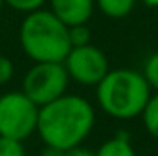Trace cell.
Here are the masks:
<instances>
[{"label":"cell","mask_w":158,"mask_h":156,"mask_svg":"<svg viewBox=\"0 0 158 156\" xmlns=\"http://www.w3.org/2000/svg\"><path fill=\"white\" fill-rule=\"evenodd\" d=\"M64 156H96V153H92V151H88V149L77 145V147H74V149L64 151Z\"/></svg>","instance_id":"obj_16"},{"label":"cell","mask_w":158,"mask_h":156,"mask_svg":"<svg viewBox=\"0 0 158 156\" xmlns=\"http://www.w3.org/2000/svg\"><path fill=\"white\" fill-rule=\"evenodd\" d=\"M142 121H143V127L145 130L155 138L158 140V92L156 94H151L145 109L142 110Z\"/></svg>","instance_id":"obj_10"},{"label":"cell","mask_w":158,"mask_h":156,"mask_svg":"<svg viewBox=\"0 0 158 156\" xmlns=\"http://www.w3.org/2000/svg\"><path fill=\"white\" fill-rule=\"evenodd\" d=\"M142 2L149 7H158V0H142Z\"/></svg>","instance_id":"obj_18"},{"label":"cell","mask_w":158,"mask_h":156,"mask_svg":"<svg viewBox=\"0 0 158 156\" xmlns=\"http://www.w3.org/2000/svg\"><path fill=\"white\" fill-rule=\"evenodd\" d=\"M37 119L39 107L22 90L0 96V136L24 142L37 132Z\"/></svg>","instance_id":"obj_4"},{"label":"cell","mask_w":158,"mask_h":156,"mask_svg":"<svg viewBox=\"0 0 158 156\" xmlns=\"http://www.w3.org/2000/svg\"><path fill=\"white\" fill-rule=\"evenodd\" d=\"M70 76L63 63H35L22 79V92L42 107L66 94Z\"/></svg>","instance_id":"obj_5"},{"label":"cell","mask_w":158,"mask_h":156,"mask_svg":"<svg viewBox=\"0 0 158 156\" xmlns=\"http://www.w3.org/2000/svg\"><path fill=\"white\" fill-rule=\"evenodd\" d=\"M50 11L64 22L68 28L76 24H86L94 13V0H48Z\"/></svg>","instance_id":"obj_7"},{"label":"cell","mask_w":158,"mask_h":156,"mask_svg":"<svg viewBox=\"0 0 158 156\" xmlns=\"http://www.w3.org/2000/svg\"><path fill=\"white\" fill-rule=\"evenodd\" d=\"M96 156H138V154H136V151L131 143L129 134L119 130L110 140H107L99 145V149L96 151Z\"/></svg>","instance_id":"obj_8"},{"label":"cell","mask_w":158,"mask_h":156,"mask_svg":"<svg viewBox=\"0 0 158 156\" xmlns=\"http://www.w3.org/2000/svg\"><path fill=\"white\" fill-rule=\"evenodd\" d=\"M44 2H48V0H4L6 6H9L11 9L20 11V13H30V11L40 9L44 6Z\"/></svg>","instance_id":"obj_14"},{"label":"cell","mask_w":158,"mask_h":156,"mask_svg":"<svg viewBox=\"0 0 158 156\" xmlns=\"http://www.w3.org/2000/svg\"><path fill=\"white\" fill-rule=\"evenodd\" d=\"M0 156H26V149L20 140L0 136Z\"/></svg>","instance_id":"obj_12"},{"label":"cell","mask_w":158,"mask_h":156,"mask_svg":"<svg viewBox=\"0 0 158 156\" xmlns=\"http://www.w3.org/2000/svg\"><path fill=\"white\" fill-rule=\"evenodd\" d=\"M63 64L70 79L77 81L79 84H85V86H96L110 70L107 55L94 44L72 48L68 55L64 57Z\"/></svg>","instance_id":"obj_6"},{"label":"cell","mask_w":158,"mask_h":156,"mask_svg":"<svg viewBox=\"0 0 158 156\" xmlns=\"http://www.w3.org/2000/svg\"><path fill=\"white\" fill-rule=\"evenodd\" d=\"M2 6H4V0H0V9H2Z\"/></svg>","instance_id":"obj_19"},{"label":"cell","mask_w":158,"mask_h":156,"mask_svg":"<svg viewBox=\"0 0 158 156\" xmlns=\"http://www.w3.org/2000/svg\"><path fill=\"white\" fill-rule=\"evenodd\" d=\"M68 37H70V44L72 48L76 46H85V44H90V30L86 24H76V26H70L68 28Z\"/></svg>","instance_id":"obj_13"},{"label":"cell","mask_w":158,"mask_h":156,"mask_svg":"<svg viewBox=\"0 0 158 156\" xmlns=\"http://www.w3.org/2000/svg\"><path fill=\"white\" fill-rule=\"evenodd\" d=\"M94 123L96 110L88 99L77 94H63L39 107L37 134L44 145L68 151L90 136Z\"/></svg>","instance_id":"obj_1"},{"label":"cell","mask_w":158,"mask_h":156,"mask_svg":"<svg viewBox=\"0 0 158 156\" xmlns=\"http://www.w3.org/2000/svg\"><path fill=\"white\" fill-rule=\"evenodd\" d=\"M151 86L142 72L131 68L109 70L96 84V99L101 110L114 119L140 116L151 97Z\"/></svg>","instance_id":"obj_3"},{"label":"cell","mask_w":158,"mask_h":156,"mask_svg":"<svg viewBox=\"0 0 158 156\" xmlns=\"http://www.w3.org/2000/svg\"><path fill=\"white\" fill-rule=\"evenodd\" d=\"M142 76L145 77L147 84L151 86V90H156L158 92V51L151 53V55L145 59Z\"/></svg>","instance_id":"obj_11"},{"label":"cell","mask_w":158,"mask_h":156,"mask_svg":"<svg viewBox=\"0 0 158 156\" xmlns=\"http://www.w3.org/2000/svg\"><path fill=\"white\" fill-rule=\"evenodd\" d=\"M40 156H64V151H61L57 147H52V145H44Z\"/></svg>","instance_id":"obj_17"},{"label":"cell","mask_w":158,"mask_h":156,"mask_svg":"<svg viewBox=\"0 0 158 156\" xmlns=\"http://www.w3.org/2000/svg\"><path fill=\"white\" fill-rule=\"evenodd\" d=\"M94 2L98 9L109 18H123L136 6V0H94Z\"/></svg>","instance_id":"obj_9"},{"label":"cell","mask_w":158,"mask_h":156,"mask_svg":"<svg viewBox=\"0 0 158 156\" xmlns=\"http://www.w3.org/2000/svg\"><path fill=\"white\" fill-rule=\"evenodd\" d=\"M19 40L33 63H63L72 50L68 26L42 7L26 13L19 28Z\"/></svg>","instance_id":"obj_2"},{"label":"cell","mask_w":158,"mask_h":156,"mask_svg":"<svg viewBox=\"0 0 158 156\" xmlns=\"http://www.w3.org/2000/svg\"><path fill=\"white\" fill-rule=\"evenodd\" d=\"M13 74H15V64L9 57L6 55H0V86L9 83L13 79Z\"/></svg>","instance_id":"obj_15"}]
</instances>
